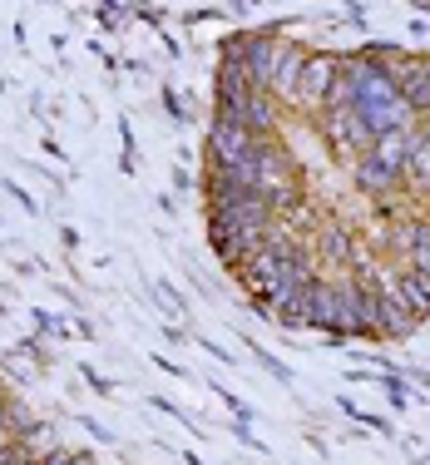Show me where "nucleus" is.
I'll return each instance as SVG.
<instances>
[{"label": "nucleus", "instance_id": "obj_1", "mask_svg": "<svg viewBox=\"0 0 430 465\" xmlns=\"http://www.w3.org/2000/svg\"><path fill=\"white\" fill-rule=\"evenodd\" d=\"M15 460H20V456H15V450H10V446H5V440H0V465H15Z\"/></svg>", "mask_w": 430, "mask_h": 465}, {"label": "nucleus", "instance_id": "obj_2", "mask_svg": "<svg viewBox=\"0 0 430 465\" xmlns=\"http://www.w3.org/2000/svg\"><path fill=\"white\" fill-rule=\"evenodd\" d=\"M15 465H45V460H25V456H20V460H15Z\"/></svg>", "mask_w": 430, "mask_h": 465}]
</instances>
